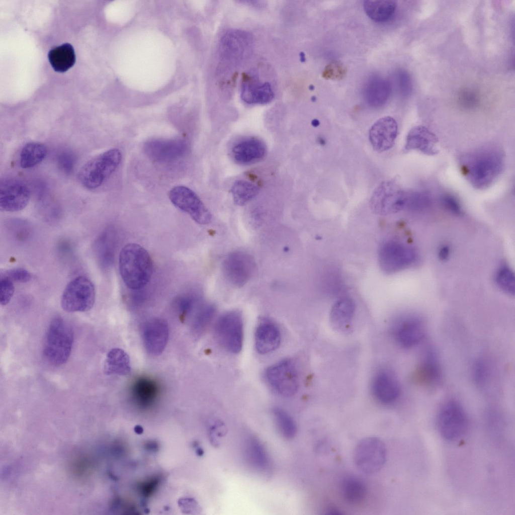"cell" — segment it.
Masks as SVG:
<instances>
[{
  "label": "cell",
  "instance_id": "obj_45",
  "mask_svg": "<svg viewBox=\"0 0 515 515\" xmlns=\"http://www.w3.org/2000/svg\"><path fill=\"white\" fill-rule=\"evenodd\" d=\"M443 206L451 213L459 215L461 213V207L458 201L452 196L444 195L441 198Z\"/></svg>",
  "mask_w": 515,
  "mask_h": 515
},
{
  "label": "cell",
  "instance_id": "obj_31",
  "mask_svg": "<svg viewBox=\"0 0 515 515\" xmlns=\"http://www.w3.org/2000/svg\"><path fill=\"white\" fill-rule=\"evenodd\" d=\"M47 153L46 146L38 142L25 144L20 154V163L22 168H30L37 165L45 158Z\"/></svg>",
  "mask_w": 515,
  "mask_h": 515
},
{
  "label": "cell",
  "instance_id": "obj_41",
  "mask_svg": "<svg viewBox=\"0 0 515 515\" xmlns=\"http://www.w3.org/2000/svg\"><path fill=\"white\" fill-rule=\"evenodd\" d=\"M486 364L484 360L479 359L475 362L473 367V379L479 387L485 385L487 381L488 369Z\"/></svg>",
  "mask_w": 515,
  "mask_h": 515
},
{
  "label": "cell",
  "instance_id": "obj_6",
  "mask_svg": "<svg viewBox=\"0 0 515 515\" xmlns=\"http://www.w3.org/2000/svg\"><path fill=\"white\" fill-rule=\"evenodd\" d=\"M390 333L395 342L404 349H411L423 341L426 333V323L420 315L405 314L392 323Z\"/></svg>",
  "mask_w": 515,
  "mask_h": 515
},
{
  "label": "cell",
  "instance_id": "obj_34",
  "mask_svg": "<svg viewBox=\"0 0 515 515\" xmlns=\"http://www.w3.org/2000/svg\"><path fill=\"white\" fill-rule=\"evenodd\" d=\"M258 187L245 180H238L233 184L231 192L234 203L239 206L247 204L258 194Z\"/></svg>",
  "mask_w": 515,
  "mask_h": 515
},
{
  "label": "cell",
  "instance_id": "obj_42",
  "mask_svg": "<svg viewBox=\"0 0 515 515\" xmlns=\"http://www.w3.org/2000/svg\"><path fill=\"white\" fill-rule=\"evenodd\" d=\"M346 69L338 62H332L328 64L322 73V76L326 79H339L344 76Z\"/></svg>",
  "mask_w": 515,
  "mask_h": 515
},
{
  "label": "cell",
  "instance_id": "obj_26",
  "mask_svg": "<svg viewBox=\"0 0 515 515\" xmlns=\"http://www.w3.org/2000/svg\"><path fill=\"white\" fill-rule=\"evenodd\" d=\"M159 387L155 381L149 378L140 377L136 379L130 388L131 396L138 405L147 406L155 400Z\"/></svg>",
  "mask_w": 515,
  "mask_h": 515
},
{
  "label": "cell",
  "instance_id": "obj_12",
  "mask_svg": "<svg viewBox=\"0 0 515 515\" xmlns=\"http://www.w3.org/2000/svg\"><path fill=\"white\" fill-rule=\"evenodd\" d=\"M406 198L407 194L395 183L384 181L373 193L370 201V208L377 215H391L405 207Z\"/></svg>",
  "mask_w": 515,
  "mask_h": 515
},
{
  "label": "cell",
  "instance_id": "obj_44",
  "mask_svg": "<svg viewBox=\"0 0 515 515\" xmlns=\"http://www.w3.org/2000/svg\"><path fill=\"white\" fill-rule=\"evenodd\" d=\"M58 163L61 169L67 174L70 173L73 167L74 158L69 151L61 152L58 156Z\"/></svg>",
  "mask_w": 515,
  "mask_h": 515
},
{
  "label": "cell",
  "instance_id": "obj_38",
  "mask_svg": "<svg viewBox=\"0 0 515 515\" xmlns=\"http://www.w3.org/2000/svg\"><path fill=\"white\" fill-rule=\"evenodd\" d=\"M430 203V199L426 194L416 192L407 195L405 207L411 210L420 211L427 208Z\"/></svg>",
  "mask_w": 515,
  "mask_h": 515
},
{
  "label": "cell",
  "instance_id": "obj_27",
  "mask_svg": "<svg viewBox=\"0 0 515 515\" xmlns=\"http://www.w3.org/2000/svg\"><path fill=\"white\" fill-rule=\"evenodd\" d=\"M104 373L107 375L126 376L130 374L131 367L128 354L122 349L114 348L106 356L104 366Z\"/></svg>",
  "mask_w": 515,
  "mask_h": 515
},
{
  "label": "cell",
  "instance_id": "obj_7",
  "mask_svg": "<svg viewBox=\"0 0 515 515\" xmlns=\"http://www.w3.org/2000/svg\"><path fill=\"white\" fill-rule=\"evenodd\" d=\"M214 332L219 345L232 354L239 353L243 341V322L241 313L236 310L226 312L216 322Z\"/></svg>",
  "mask_w": 515,
  "mask_h": 515
},
{
  "label": "cell",
  "instance_id": "obj_20",
  "mask_svg": "<svg viewBox=\"0 0 515 515\" xmlns=\"http://www.w3.org/2000/svg\"><path fill=\"white\" fill-rule=\"evenodd\" d=\"M371 389L375 398L383 404L395 402L400 394L398 380L393 374L386 370L377 373L373 379Z\"/></svg>",
  "mask_w": 515,
  "mask_h": 515
},
{
  "label": "cell",
  "instance_id": "obj_36",
  "mask_svg": "<svg viewBox=\"0 0 515 515\" xmlns=\"http://www.w3.org/2000/svg\"><path fill=\"white\" fill-rule=\"evenodd\" d=\"M216 313L215 306L211 303L201 305L196 311L192 323V330L196 334L204 332Z\"/></svg>",
  "mask_w": 515,
  "mask_h": 515
},
{
  "label": "cell",
  "instance_id": "obj_40",
  "mask_svg": "<svg viewBox=\"0 0 515 515\" xmlns=\"http://www.w3.org/2000/svg\"><path fill=\"white\" fill-rule=\"evenodd\" d=\"M14 282L1 274L0 278V303L5 306L9 303L14 292Z\"/></svg>",
  "mask_w": 515,
  "mask_h": 515
},
{
  "label": "cell",
  "instance_id": "obj_22",
  "mask_svg": "<svg viewBox=\"0 0 515 515\" xmlns=\"http://www.w3.org/2000/svg\"><path fill=\"white\" fill-rule=\"evenodd\" d=\"M231 152L236 162L242 164H249L260 160L265 156L266 147L261 140L249 137L236 143Z\"/></svg>",
  "mask_w": 515,
  "mask_h": 515
},
{
  "label": "cell",
  "instance_id": "obj_47",
  "mask_svg": "<svg viewBox=\"0 0 515 515\" xmlns=\"http://www.w3.org/2000/svg\"><path fill=\"white\" fill-rule=\"evenodd\" d=\"M312 125H313V126H314V127H317V126H318L319 125V121H318V120H317V119H314V120H313L312 121Z\"/></svg>",
  "mask_w": 515,
  "mask_h": 515
},
{
  "label": "cell",
  "instance_id": "obj_35",
  "mask_svg": "<svg viewBox=\"0 0 515 515\" xmlns=\"http://www.w3.org/2000/svg\"><path fill=\"white\" fill-rule=\"evenodd\" d=\"M273 415L280 434L287 439L293 438L297 433V426L289 414L281 408L276 407L273 410Z\"/></svg>",
  "mask_w": 515,
  "mask_h": 515
},
{
  "label": "cell",
  "instance_id": "obj_10",
  "mask_svg": "<svg viewBox=\"0 0 515 515\" xmlns=\"http://www.w3.org/2000/svg\"><path fill=\"white\" fill-rule=\"evenodd\" d=\"M387 450L384 443L376 437H367L357 445L354 454L357 468L364 473L371 474L379 471L385 463Z\"/></svg>",
  "mask_w": 515,
  "mask_h": 515
},
{
  "label": "cell",
  "instance_id": "obj_15",
  "mask_svg": "<svg viewBox=\"0 0 515 515\" xmlns=\"http://www.w3.org/2000/svg\"><path fill=\"white\" fill-rule=\"evenodd\" d=\"M413 377L417 384L427 390H433L441 385V365L438 354L433 347H428L424 351Z\"/></svg>",
  "mask_w": 515,
  "mask_h": 515
},
{
  "label": "cell",
  "instance_id": "obj_16",
  "mask_svg": "<svg viewBox=\"0 0 515 515\" xmlns=\"http://www.w3.org/2000/svg\"><path fill=\"white\" fill-rule=\"evenodd\" d=\"M30 198V191L23 182L16 179L8 178L0 183V208L6 212H16L23 210L28 205Z\"/></svg>",
  "mask_w": 515,
  "mask_h": 515
},
{
  "label": "cell",
  "instance_id": "obj_13",
  "mask_svg": "<svg viewBox=\"0 0 515 515\" xmlns=\"http://www.w3.org/2000/svg\"><path fill=\"white\" fill-rule=\"evenodd\" d=\"M256 270L253 258L243 251L229 253L222 263V272L226 280L232 285L241 287L253 277Z\"/></svg>",
  "mask_w": 515,
  "mask_h": 515
},
{
  "label": "cell",
  "instance_id": "obj_28",
  "mask_svg": "<svg viewBox=\"0 0 515 515\" xmlns=\"http://www.w3.org/2000/svg\"><path fill=\"white\" fill-rule=\"evenodd\" d=\"M48 57L54 70L59 72L66 71L75 62L73 48L68 43L63 44L50 50Z\"/></svg>",
  "mask_w": 515,
  "mask_h": 515
},
{
  "label": "cell",
  "instance_id": "obj_32",
  "mask_svg": "<svg viewBox=\"0 0 515 515\" xmlns=\"http://www.w3.org/2000/svg\"><path fill=\"white\" fill-rule=\"evenodd\" d=\"M341 492L345 499L352 504H358L366 498L367 489L363 480L355 476L345 478L341 484Z\"/></svg>",
  "mask_w": 515,
  "mask_h": 515
},
{
  "label": "cell",
  "instance_id": "obj_33",
  "mask_svg": "<svg viewBox=\"0 0 515 515\" xmlns=\"http://www.w3.org/2000/svg\"><path fill=\"white\" fill-rule=\"evenodd\" d=\"M390 88L387 81L382 79H374L366 88V97L368 103L373 107L383 105L387 101Z\"/></svg>",
  "mask_w": 515,
  "mask_h": 515
},
{
  "label": "cell",
  "instance_id": "obj_46",
  "mask_svg": "<svg viewBox=\"0 0 515 515\" xmlns=\"http://www.w3.org/2000/svg\"><path fill=\"white\" fill-rule=\"evenodd\" d=\"M450 254V249L446 245L442 246L439 249L438 256L441 261H445L447 260L449 258Z\"/></svg>",
  "mask_w": 515,
  "mask_h": 515
},
{
  "label": "cell",
  "instance_id": "obj_19",
  "mask_svg": "<svg viewBox=\"0 0 515 515\" xmlns=\"http://www.w3.org/2000/svg\"><path fill=\"white\" fill-rule=\"evenodd\" d=\"M398 126L395 119L390 116L375 122L369 132V138L373 149L381 152L391 148L397 136Z\"/></svg>",
  "mask_w": 515,
  "mask_h": 515
},
{
  "label": "cell",
  "instance_id": "obj_17",
  "mask_svg": "<svg viewBox=\"0 0 515 515\" xmlns=\"http://www.w3.org/2000/svg\"><path fill=\"white\" fill-rule=\"evenodd\" d=\"M141 333L147 353L154 356L160 355L165 349L168 339L167 322L160 318L150 319L143 324Z\"/></svg>",
  "mask_w": 515,
  "mask_h": 515
},
{
  "label": "cell",
  "instance_id": "obj_23",
  "mask_svg": "<svg viewBox=\"0 0 515 515\" xmlns=\"http://www.w3.org/2000/svg\"><path fill=\"white\" fill-rule=\"evenodd\" d=\"M436 136L426 128L418 126L409 132L406 141V150H417L425 154L434 155L438 153Z\"/></svg>",
  "mask_w": 515,
  "mask_h": 515
},
{
  "label": "cell",
  "instance_id": "obj_14",
  "mask_svg": "<svg viewBox=\"0 0 515 515\" xmlns=\"http://www.w3.org/2000/svg\"><path fill=\"white\" fill-rule=\"evenodd\" d=\"M168 197L175 206L188 214L197 223L205 225L211 221V213L199 196L188 187H173L169 191Z\"/></svg>",
  "mask_w": 515,
  "mask_h": 515
},
{
  "label": "cell",
  "instance_id": "obj_1",
  "mask_svg": "<svg viewBox=\"0 0 515 515\" xmlns=\"http://www.w3.org/2000/svg\"><path fill=\"white\" fill-rule=\"evenodd\" d=\"M120 275L125 285L137 290L150 281L153 270L152 259L140 245L129 243L121 249L119 259Z\"/></svg>",
  "mask_w": 515,
  "mask_h": 515
},
{
  "label": "cell",
  "instance_id": "obj_18",
  "mask_svg": "<svg viewBox=\"0 0 515 515\" xmlns=\"http://www.w3.org/2000/svg\"><path fill=\"white\" fill-rule=\"evenodd\" d=\"M188 149L183 139H153L145 143L144 150L147 156L157 162L170 161L185 154Z\"/></svg>",
  "mask_w": 515,
  "mask_h": 515
},
{
  "label": "cell",
  "instance_id": "obj_3",
  "mask_svg": "<svg viewBox=\"0 0 515 515\" xmlns=\"http://www.w3.org/2000/svg\"><path fill=\"white\" fill-rule=\"evenodd\" d=\"M73 332L70 325L62 317H56L50 322L46 331L43 354L51 364H64L71 354Z\"/></svg>",
  "mask_w": 515,
  "mask_h": 515
},
{
  "label": "cell",
  "instance_id": "obj_8",
  "mask_svg": "<svg viewBox=\"0 0 515 515\" xmlns=\"http://www.w3.org/2000/svg\"><path fill=\"white\" fill-rule=\"evenodd\" d=\"M417 253L413 248L395 240L385 241L378 251V262L381 270L392 274L412 266L416 261Z\"/></svg>",
  "mask_w": 515,
  "mask_h": 515
},
{
  "label": "cell",
  "instance_id": "obj_24",
  "mask_svg": "<svg viewBox=\"0 0 515 515\" xmlns=\"http://www.w3.org/2000/svg\"><path fill=\"white\" fill-rule=\"evenodd\" d=\"M355 310V303L351 298L342 297L336 301L331 307L329 315L332 327L338 331H348Z\"/></svg>",
  "mask_w": 515,
  "mask_h": 515
},
{
  "label": "cell",
  "instance_id": "obj_30",
  "mask_svg": "<svg viewBox=\"0 0 515 515\" xmlns=\"http://www.w3.org/2000/svg\"><path fill=\"white\" fill-rule=\"evenodd\" d=\"M363 6L366 13L372 20L384 22L394 15L397 4L392 0H367L364 1Z\"/></svg>",
  "mask_w": 515,
  "mask_h": 515
},
{
  "label": "cell",
  "instance_id": "obj_11",
  "mask_svg": "<svg viewBox=\"0 0 515 515\" xmlns=\"http://www.w3.org/2000/svg\"><path fill=\"white\" fill-rule=\"evenodd\" d=\"M437 420L441 435L449 441H454L461 437L465 432L468 423L463 407L454 399H448L442 405Z\"/></svg>",
  "mask_w": 515,
  "mask_h": 515
},
{
  "label": "cell",
  "instance_id": "obj_43",
  "mask_svg": "<svg viewBox=\"0 0 515 515\" xmlns=\"http://www.w3.org/2000/svg\"><path fill=\"white\" fill-rule=\"evenodd\" d=\"M2 274L7 276L14 282L17 283H27L31 279V274L27 270L22 268L13 269Z\"/></svg>",
  "mask_w": 515,
  "mask_h": 515
},
{
  "label": "cell",
  "instance_id": "obj_4",
  "mask_svg": "<svg viewBox=\"0 0 515 515\" xmlns=\"http://www.w3.org/2000/svg\"><path fill=\"white\" fill-rule=\"evenodd\" d=\"M121 158L120 151L112 148L91 159L79 171L78 177L81 184L89 189L98 188L117 169Z\"/></svg>",
  "mask_w": 515,
  "mask_h": 515
},
{
  "label": "cell",
  "instance_id": "obj_21",
  "mask_svg": "<svg viewBox=\"0 0 515 515\" xmlns=\"http://www.w3.org/2000/svg\"><path fill=\"white\" fill-rule=\"evenodd\" d=\"M280 330L272 320L264 318L258 324L255 332V346L261 354L276 350L281 342Z\"/></svg>",
  "mask_w": 515,
  "mask_h": 515
},
{
  "label": "cell",
  "instance_id": "obj_5",
  "mask_svg": "<svg viewBox=\"0 0 515 515\" xmlns=\"http://www.w3.org/2000/svg\"><path fill=\"white\" fill-rule=\"evenodd\" d=\"M95 299V288L92 282L84 276H78L65 287L61 306L67 312H85L93 308Z\"/></svg>",
  "mask_w": 515,
  "mask_h": 515
},
{
  "label": "cell",
  "instance_id": "obj_39",
  "mask_svg": "<svg viewBox=\"0 0 515 515\" xmlns=\"http://www.w3.org/2000/svg\"><path fill=\"white\" fill-rule=\"evenodd\" d=\"M196 300L189 295H181L176 298L174 305L180 316L184 319L194 309Z\"/></svg>",
  "mask_w": 515,
  "mask_h": 515
},
{
  "label": "cell",
  "instance_id": "obj_25",
  "mask_svg": "<svg viewBox=\"0 0 515 515\" xmlns=\"http://www.w3.org/2000/svg\"><path fill=\"white\" fill-rule=\"evenodd\" d=\"M244 455L246 461L253 470L265 473L270 467L267 452L261 442L254 437L248 438L245 444Z\"/></svg>",
  "mask_w": 515,
  "mask_h": 515
},
{
  "label": "cell",
  "instance_id": "obj_9",
  "mask_svg": "<svg viewBox=\"0 0 515 515\" xmlns=\"http://www.w3.org/2000/svg\"><path fill=\"white\" fill-rule=\"evenodd\" d=\"M265 378L271 389L281 396L291 397L298 390V372L290 359H284L269 366L265 371Z\"/></svg>",
  "mask_w": 515,
  "mask_h": 515
},
{
  "label": "cell",
  "instance_id": "obj_2",
  "mask_svg": "<svg viewBox=\"0 0 515 515\" xmlns=\"http://www.w3.org/2000/svg\"><path fill=\"white\" fill-rule=\"evenodd\" d=\"M464 159L461 166V171L472 185L478 189L490 185L502 168V157L495 150H481Z\"/></svg>",
  "mask_w": 515,
  "mask_h": 515
},
{
  "label": "cell",
  "instance_id": "obj_29",
  "mask_svg": "<svg viewBox=\"0 0 515 515\" xmlns=\"http://www.w3.org/2000/svg\"><path fill=\"white\" fill-rule=\"evenodd\" d=\"M113 230L108 229L98 237L96 250L99 262L104 268L110 267L114 261L116 248L115 234Z\"/></svg>",
  "mask_w": 515,
  "mask_h": 515
},
{
  "label": "cell",
  "instance_id": "obj_37",
  "mask_svg": "<svg viewBox=\"0 0 515 515\" xmlns=\"http://www.w3.org/2000/svg\"><path fill=\"white\" fill-rule=\"evenodd\" d=\"M495 281L499 288L502 291L510 295H514V275L510 268L507 266L499 268L496 273Z\"/></svg>",
  "mask_w": 515,
  "mask_h": 515
}]
</instances>
